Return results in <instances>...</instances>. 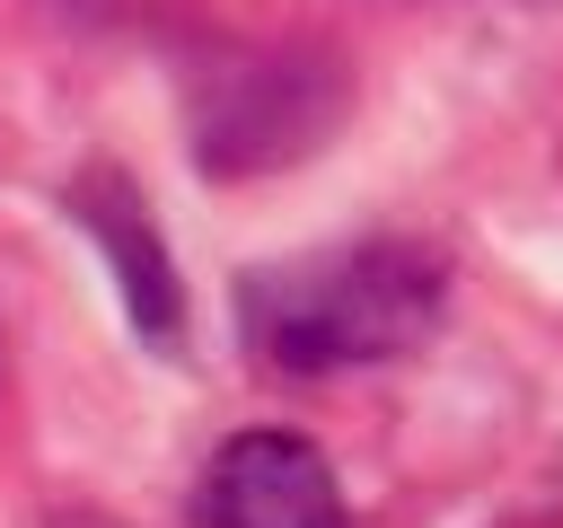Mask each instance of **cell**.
Wrapping results in <instances>:
<instances>
[{
  "label": "cell",
  "mask_w": 563,
  "mask_h": 528,
  "mask_svg": "<svg viewBox=\"0 0 563 528\" xmlns=\"http://www.w3.org/2000/svg\"><path fill=\"white\" fill-rule=\"evenodd\" d=\"M449 317V255L422 238L317 246L290 264H255L238 282V343L282 378H334L369 361H405Z\"/></svg>",
  "instance_id": "1"
},
{
  "label": "cell",
  "mask_w": 563,
  "mask_h": 528,
  "mask_svg": "<svg viewBox=\"0 0 563 528\" xmlns=\"http://www.w3.org/2000/svg\"><path fill=\"white\" fill-rule=\"evenodd\" d=\"M185 114H194V158L211 176H255V167L308 158L334 132L343 79H334L325 53L220 44L185 70Z\"/></svg>",
  "instance_id": "2"
},
{
  "label": "cell",
  "mask_w": 563,
  "mask_h": 528,
  "mask_svg": "<svg viewBox=\"0 0 563 528\" xmlns=\"http://www.w3.org/2000/svg\"><path fill=\"white\" fill-rule=\"evenodd\" d=\"M194 528H352L343 484L299 431H238L194 484Z\"/></svg>",
  "instance_id": "3"
},
{
  "label": "cell",
  "mask_w": 563,
  "mask_h": 528,
  "mask_svg": "<svg viewBox=\"0 0 563 528\" xmlns=\"http://www.w3.org/2000/svg\"><path fill=\"white\" fill-rule=\"evenodd\" d=\"M62 211L106 246V264H114V282H123V317H132L150 343H176V334H185V290H176L167 238L150 229V202L132 194V176L88 167V176L62 185Z\"/></svg>",
  "instance_id": "4"
},
{
  "label": "cell",
  "mask_w": 563,
  "mask_h": 528,
  "mask_svg": "<svg viewBox=\"0 0 563 528\" xmlns=\"http://www.w3.org/2000/svg\"><path fill=\"white\" fill-rule=\"evenodd\" d=\"M53 528H114V519H97V510H70V519H53Z\"/></svg>",
  "instance_id": "5"
}]
</instances>
